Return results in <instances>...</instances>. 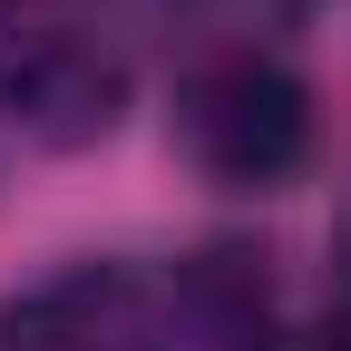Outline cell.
I'll use <instances>...</instances> for the list:
<instances>
[{
    "label": "cell",
    "instance_id": "obj_1",
    "mask_svg": "<svg viewBox=\"0 0 351 351\" xmlns=\"http://www.w3.org/2000/svg\"><path fill=\"white\" fill-rule=\"evenodd\" d=\"M176 147L205 186L225 195H274L313 166V88L274 39H215L176 69Z\"/></svg>",
    "mask_w": 351,
    "mask_h": 351
},
{
    "label": "cell",
    "instance_id": "obj_2",
    "mask_svg": "<svg viewBox=\"0 0 351 351\" xmlns=\"http://www.w3.org/2000/svg\"><path fill=\"white\" fill-rule=\"evenodd\" d=\"M0 117L29 147H98L127 117V49L88 0H0Z\"/></svg>",
    "mask_w": 351,
    "mask_h": 351
},
{
    "label": "cell",
    "instance_id": "obj_3",
    "mask_svg": "<svg viewBox=\"0 0 351 351\" xmlns=\"http://www.w3.org/2000/svg\"><path fill=\"white\" fill-rule=\"evenodd\" d=\"M0 351H176L166 274L127 254H78L0 302Z\"/></svg>",
    "mask_w": 351,
    "mask_h": 351
},
{
    "label": "cell",
    "instance_id": "obj_4",
    "mask_svg": "<svg viewBox=\"0 0 351 351\" xmlns=\"http://www.w3.org/2000/svg\"><path fill=\"white\" fill-rule=\"evenodd\" d=\"M205 20H225V39H274V29H302L313 10H332V0H195Z\"/></svg>",
    "mask_w": 351,
    "mask_h": 351
}]
</instances>
